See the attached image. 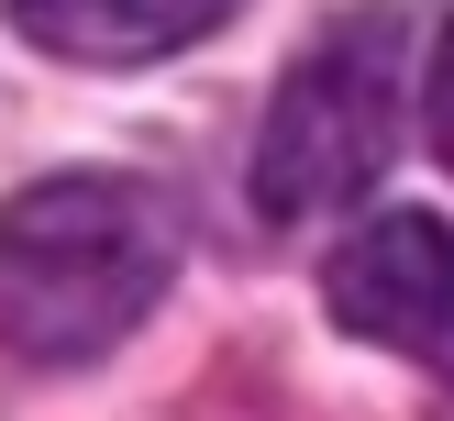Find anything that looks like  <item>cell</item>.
I'll list each match as a JSON object with an SVG mask.
<instances>
[{
    "label": "cell",
    "mask_w": 454,
    "mask_h": 421,
    "mask_svg": "<svg viewBox=\"0 0 454 421\" xmlns=\"http://www.w3.org/2000/svg\"><path fill=\"white\" fill-rule=\"evenodd\" d=\"M177 277V211L145 177H34L0 199V344L22 366L111 355Z\"/></svg>",
    "instance_id": "cell-1"
},
{
    "label": "cell",
    "mask_w": 454,
    "mask_h": 421,
    "mask_svg": "<svg viewBox=\"0 0 454 421\" xmlns=\"http://www.w3.org/2000/svg\"><path fill=\"white\" fill-rule=\"evenodd\" d=\"M399 44H411V12H355L278 78V111L255 133L266 222H322L377 189V167L399 155Z\"/></svg>",
    "instance_id": "cell-2"
},
{
    "label": "cell",
    "mask_w": 454,
    "mask_h": 421,
    "mask_svg": "<svg viewBox=\"0 0 454 421\" xmlns=\"http://www.w3.org/2000/svg\"><path fill=\"white\" fill-rule=\"evenodd\" d=\"M322 300L355 344L399 355L421 377H454V222L433 211H377L333 244Z\"/></svg>",
    "instance_id": "cell-3"
},
{
    "label": "cell",
    "mask_w": 454,
    "mask_h": 421,
    "mask_svg": "<svg viewBox=\"0 0 454 421\" xmlns=\"http://www.w3.org/2000/svg\"><path fill=\"white\" fill-rule=\"evenodd\" d=\"M12 22L67 66H145V56L222 34L233 0H12Z\"/></svg>",
    "instance_id": "cell-4"
},
{
    "label": "cell",
    "mask_w": 454,
    "mask_h": 421,
    "mask_svg": "<svg viewBox=\"0 0 454 421\" xmlns=\"http://www.w3.org/2000/svg\"><path fill=\"white\" fill-rule=\"evenodd\" d=\"M421 122H433V155L454 167V12H443V34H433V78H421Z\"/></svg>",
    "instance_id": "cell-5"
}]
</instances>
